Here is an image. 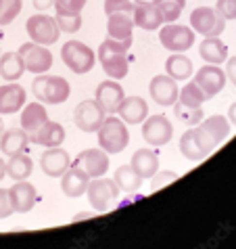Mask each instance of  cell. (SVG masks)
<instances>
[{"label":"cell","mask_w":236,"mask_h":249,"mask_svg":"<svg viewBox=\"0 0 236 249\" xmlns=\"http://www.w3.org/2000/svg\"><path fill=\"white\" fill-rule=\"evenodd\" d=\"M23 4L21 0H0V25H9L17 19Z\"/></svg>","instance_id":"obj_37"},{"label":"cell","mask_w":236,"mask_h":249,"mask_svg":"<svg viewBox=\"0 0 236 249\" xmlns=\"http://www.w3.org/2000/svg\"><path fill=\"white\" fill-rule=\"evenodd\" d=\"M199 54H201V59L207 61V63L221 65L228 59V46L221 42L219 36L205 38L203 42H201V46H199Z\"/></svg>","instance_id":"obj_28"},{"label":"cell","mask_w":236,"mask_h":249,"mask_svg":"<svg viewBox=\"0 0 236 249\" xmlns=\"http://www.w3.org/2000/svg\"><path fill=\"white\" fill-rule=\"evenodd\" d=\"M46 122H48V113L42 103H30L21 111V128L30 136L36 134Z\"/></svg>","instance_id":"obj_26"},{"label":"cell","mask_w":236,"mask_h":249,"mask_svg":"<svg viewBox=\"0 0 236 249\" xmlns=\"http://www.w3.org/2000/svg\"><path fill=\"white\" fill-rule=\"evenodd\" d=\"M90 180H92V178H90L84 170L75 168V165H69V168L63 172V176H61V191L71 199L82 197L88 191Z\"/></svg>","instance_id":"obj_19"},{"label":"cell","mask_w":236,"mask_h":249,"mask_svg":"<svg viewBox=\"0 0 236 249\" xmlns=\"http://www.w3.org/2000/svg\"><path fill=\"white\" fill-rule=\"evenodd\" d=\"M192 78H194V82H197V86L203 90L207 101L213 99L215 94H219L226 86V71L219 65L207 63L205 67H201L197 71V75H192Z\"/></svg>","instance_id":"obj_13"},{"label":"cell","mask_w":236,"mask_h":249,"mask_svg":"<svg viewBox=\"0 0 236 249\" xmlns=\"http://www.w3.org/2000/svg\"><path fill=\"white\" fill-rule=\"evenodd\" d=\"M86 2L88 0H54V9H57V15H75V13H82Z\"/></svg>","instance_id":"obj_39"},{"label":"cell","mask_w":236,"mask_h":249,"mask_svg":"<svg viewBox=\"0 0 236 249\" xmlns=\"http://www.w3.org/2000/svg\"><path fill=\"white\" fill-rule=\"evenodd\" d=\"M163 23V15L157 4H134V25L147 32H155Z\"/></svg>","instance_id":"obj_24"},{"label":"cell","mask_w":236,"mask_h":249,"mask_svg":"<svg viewBox=\"0 0 236 249\" xmlns=\"http://www.w3.org/2000/svg\"><path fill=\"white\" fill-rule=\"evenodd\" d=\"M25 88L11 82L6 86H0V115H11L17 113L25 105Z\"/></svg>","instance_id":"obj_21"},{"label":"cell","mask_w":236,"mask_h":249,"mask_svg":"<svg viewBox=\"0 0 236 249\" xmlns=\"http://www.w3.org/2000/svg\"><path fill=\"white\" fill-rule=\"evenodd\" d=\"M228 65H226V78H230V82L236 86V57H228Z\"/></svg>","instance_id":"obj_44"},{"label":"cell","mask_w":236,"mask_h":249,"mask_svg":"<svg viewBox=\"0 0 236 249\" xmlns=\"http://www.w3.org/2000/svg\"><path fill=\"white\" fill-rule=\"evenodd\" d=\"M134 4H157V0H134Z\"/></svg>","instance_id":"obj_47"},{"label":"cell","mask_w":236,"mask_h":249,"mask_svg":"<svg viewBox=\"0 0 236 249\" xmlns=\"http://www.w3.org/2000/svg\"><path fill=\"white\" fill-rule=\"evenodd\" d=\"M134 32V11H117L109 15L107 34L115 40H132Z\"/></svg>","instance_id":"obj_20"},{"label":"cell","mask_w":236,"mask_h":249,"mask_svg":"<svg viewBox=\"0 0 236 249\" xmlns=\"http://www.w3.org/2000/svg\"><path fill=\"white\" fill-rule=\"evenodd\" d=\"M132 48V40H115L107 38L99 48V59L105 73L111 80H121L130 71L128 51Z\"/></svg>","instance_id":"obj_1"},{"label":"cell","mask_w":236,"mask_h":249,"mask_svg":"<svg viewBox=\"0 0 236 249\" xmlns=\"http://www.w3.org/2000/svg\"><path fill=\"white\" fill-rule=\"evenodd\" d=\"M25 65L23 59L19 57V53H4L0 54V78L6 82H17L23 75Z\"/></svg>","instance_id":"obj_30"},{"label":"cell","mask_w":236,"mask_h":249,"mask_svg":"<svg viewBox=\"0 0 236 249\" xmlns=\"http://www.w3.org/2000/svg\"><path fill=\"white\" fill-rule=\"evenodd\" d=\"M123 99H126V94H123L119 80L109 78L96 86V99L94 101L105 109V113H117V109H119Z\"/></svg>","instance_id":"obj_16"},{"label":"cell","mask_w":236,"mask_h":249,"mask_svg":"<svg viewBox=\"0 0 236 249\" xmlns=\"http://www.w3.org/2000/svg\"><path fill=\"white\" fill-rule=\"evenodd\" d=\"M40 165H42L44 174L51 176V178H61L63 172L71 165V157L65 149L61 147H48L42 157H40Z\"/></svg>","instance_id":"obj_17"},{"label":"cell","mask_w":236,"mask_h":249,"mask_svg":"<svg viewBox=\"0 0 236 249\" xmlns=\"http://www.w3.org/2000/svg\"><path fill=\"white\" fill-rule=\"evenodd\" d=\"M178 178L176 172H159V174L152 176V189H161L165 182H173Z\"/></svg>","instance_id":"obj_43"},{"label":"cell","mask_w":236,"mask_h":249,"mask_svg":"<svg viewBox=\"0 0 236 249\" xmlns=\"http://www.w3.org/2000/svg\"><path fill=\"white\" fill-rule=\"evenodd\" d=\"M99 147L105 153L113 155V153H121L130 142V132L126 128V122L117 120V117H105L102 126L99 128Z\"/></svg>","instance_id":"obj_4"},{"label":"cell","mask_w":236,"mask_h":249,"mask_svg":"<svg viewBox=\"0 0 236 249\" xmlns=\"http://www.w3.org/2000/svg\"><path fill=\"white\" fill-rule=\"evenodd\" d=\"M61 59L78 75L88 73L96 63L94 51L90 46H86L84 42H80V40H69V42H65L63 48H61Z\"/></svg>","instance_id":"obj_5"},{"label":"cell","mask_w":236,"mask_h":249,"mask_svg":"<svg viewBox=\"0 0 236 249\" xmlns=\"http://www.w3.org/2000/svg\"><path fill=\"white\" fill-rule=\"evenodd\" d=\"M88 201L96 212H107L111 203L119 197V186L113 178H92L88 184Z\"/></svg>","instance_id":"obj_8"},{"label":"cell","mask_w":236,"mask_h":249,"mask_svg":"<svg viewBox=\"0 0 236 249\" xmlns=\"http://www.w3.org/2000/svg\"><path fill=\"white\" fill-rule=\"evenodd\" d=\"M192 61L182 53H173L171 57H168L165 61V71H168L169 78H173L176 82H184L192 78Z\"/></svg>","instance_id":"obj_29"},{"label":"cell","mask_w":236,"mask_h":249,"mask_svg":"<svg viewBox=\"0 0 236 249\" xmlns=\"http://www.w3.org/2000/svg\"><path fill=\"white\" fill-rule=\"evenodd\" d=\"M113 180L117 182L119 191H123V193H136L142 184V178L138 176V172L134 168H132V163L119 165L115 172V176H113Z\"/></svg>","instance_id":"obj_31"},{"label":"cell","mask_w":236,"mask_h":249,"mask_svg":"<svg viewBox=\"0 0 236 249\" xmlns=\"http://www.w3.org/2000/svg\"><path fill=\"white\" fill-rule=\"evenodd\" d=\"M215 11H218L226 21L228 19H236V0H218Z\"/></svg>","instance_id":"obj_40"},{"label":"cell","mask_w":236,"mask_h":249,"mask_svg":"<svg viewBox=\"0 0 236 249\" xmlns=\"http://www.w3.org/2000/svg\"><path fill=\"white\" fill-rule=\"evenodd\" d=\"M65 141V128L59 122L48 120L42 128L38 130L34 136H30V142L34 144H42V147H61V142Z\"/></svg>","instance_id":"obj_25"},{"label":"cell","mask_w":236,"mask_h":249,"mask_svg":"<svg viewBox=\"0 0 236 249\" xmlns=\"http://www.w3.org/2000/svg\"><path fill=\"white\" fill-rule=\"evenodd\" d=\"M75 168L84 170L90 178H101L109 170V153H105L101 147L99 149H86L73 159Z\"/></svg>","instance_id":"obj_14"},{"label":"cell","mask_w":236,"mask_h":249,"mask_svg":"<svg viewBox=\"0 0 236 249\" xmlns=\"http://www.w3.org/2000/svg\"><path fill=\"white\" fill-rule=\"evenodd\" d=\"M190 25L201 36L213 38V36H219L226 30V19L213 6H199V9H194L190 13Z\"/></svg>","instance_id":"obj_7"},{"label":"cell","mask_w":236,"mask_h":249,"mask_svg":"<svg viewBox=\"0 0 236 249\" xmlns=\"http://www.w3.org/2000/svg\"><path fill=\"white\" fill-rule=\"evenodd\" d=\"M32 90H34V96L38 101L46 103V105H61V103H65L69 99L71 86H69V82L65 78L40 73L32 82Z\"/></svg>","instance_id":"obj_2"},{"label":"cell","mask_w":236,"mask_h":249,"mask_svg":"<svg viewBox=\"0 0 236 249\" xmlns=\"http://www.w3.org/2000/svg\"><path fill=\"white\" fill-rule=\"evenodd\" d=\"M157 6L163 15L165 23H173L182 15V9L186 6V0H157Z\"/></svg>","instance_id":"obj_36"},{"label":"cell","mask_w":236,"mask_h":249,"mask_svg":"<svg viewBox=\"0 0 236 249\" xmlns=\"http://www.w3.org/2000/svg\"><path fill=\"white\" fill-rule=\"evenodd\" d=\"M54 19H57L59 30L65 34H75L82 27V13H75V15H57Z\"/></svg>","instance_id":"obj_38"},{"label":"cell","mask_w":236,"mask_h":249,"mask_svg":"<svg viewBox=\"0 0 236 249\" xmlns=\"http://www.w3.org/2000/svg\"><path fill=\"white\" fill-rule=\"evenodd\" d=\"M30 147V134L23 128H9L0 136V151L6 157H13L17 153H25Z\"/></svg>","instance_id":"obj_22"},{"label":"cell","mask_w":236,"mask_h":249,"mask_svg":"<svg viewBox=\"0 0 236 249\" xmlns=\"http://www.w3.org/2000/svg\"><path fill=\"white\" fill-rule=\"evenodd\" d=\"M201 126H203L207 132H209L213 136V141L215 142H224L228 134H230V122H228V117L224 115H211V117H207V120L201 122Z\"/></svg>","instance_id":"obj_33"},{"label":"cell","mask_w":236,"mask_h":249,"mask_svg":"<svg viewBox=\"0 0 236 249\" xmlns=\"http://www.w3.org/2000/svg\"><path fill=\"white\" fill-rule=\"evenodd\" d=\"M75 126H78L82 132H99V128L105 122V109H102L96 101H82L78 107H75L73 113Z\"/></svg>","instance_id":"obj_12"},{"label":"cell","mask_w":236,"mask_h":249,"mask_svg":"<svg viewBox=\"0 0 236 249\" xmlns=\"http://www.w3.org/2000/svg\"><path fill=\"white\" fill-rule=\"evenodd\" d=\"M32 170L34 161L25 153H17L6 161V176L13 178V180H25L27 176H32Z\"/></svg>","instance_id":"obj_32"},{"label":"cell","mask_w":236,"mask_h":249,"mask_svg":"<svg viewBox=\"0 0 236 249\" xmlns=\"http://www.w3.org/2000/svg\"><path fill=\"white\" fill-rule=\"evenodd\" d=\"M117 11H134V2H132V0H105L107 15L117 13Z\"/></svg>","instance_id":"obj_41"},{"label":"cell","mask_w":236,"mask_h":249,"mask_svg":"<svg viewBox=\"0 0 236 249\" xmlns=\"http://www.w3.org/2000/svg\"><path fill=\"white\" fill-rule=\"evenodd\" d=\"M228 120H230L234 126H236V103H232L230 109H228Z\"/></svg>","instance_id":"obj_45"},{"label":"cell","mask_w":236,"mask_h":249,"mask_svg":"<svg viewBox=\"0 0 236 249\" xmlns=\"http://www.w3.org/2000/svg\"><path fill=\"white\" fill-rule=\"evenodd\" d=\"M19 57L23 59V65L27 71L32 73H46L52 67V53L48 51V46L36 44V42H25L19 46Z\"/></svg>","instance_id":"obj_9"},{"label":"cell","mask_w":236,"mask_h":249,"mask_svg":"<svg viewBox=\"0 0 236 249\" xmlns=\"http://www.w3.org/2000/svg\"><path fill=\"white\" fill-rule=\"evenodd\" d=\"M9 199L13 212L27 213L36 203V186L27 180H15V184L9 189Z\"/></svg>","instance_id":"obj_18"},{"label":"cell","mask_w":236,"mask_h":249,"mask_svg":"<svg viewBox=\"0 0 236 249\" xmlns=\"http://www.w3.org/2000/svg\"><path fill=\"white\" fill-rule=\"evenodd\" d=\"M159 42L171 53H186L194 44V30L186 25L168 23L159 30Z\"/></svg>","instance_id":"obj_10"},{"label":"cell","mask_w":236,"mask_h":249,"mask_svg":"<svg viewBox=\"0 0 236 249\" xmlns=\"http://www.w3.org/2000/svg\"><path fill=\"white\" fill-rule=\"evenodd\" d=\"M132 168H134L138 172V176L142 178H152L157 174V170H159V157L155 151H151V149H138L134 155H132Z\"/></svg>","instance_id":"obj_27"},{"label":"cell","mask_w":236,"mask_h":249,"mask_svg":"<svg viewBox=\"0 0 236 249\" xmlns=\"http://www.w3.org/2000/svg\"><path fill=\"white\" fill-rule=\"evenodd\" d=\"M2 178H6V163H4V159H0V180Z\"/></svg>","instance_id":"obj_46"},{"label":"cell","mask_w":236,"mask_h":249,"mask_svg":"<svg viewBox=\"0 0 236 249\" xmlns=\"http://www.w3.org/2000/svg\"><path fill=\"white\" fill-rule=\"evenodd\" d=\"M142 136L151 147H163L168 144L173 136V126L168 120V115L159 113V115H151L142 122Z\"/></svg>","instance_id":"obj_11"},{"label":"cell","mask_w":236,"mask_h":249,"mask_svg":"<svg viewBox=\"0 0 236 249\" xmlns=\"http://www.w3.org/2000/svg\"><path fill=\"white\" fill-rule=\"evenodd\" d=\"M117 113L126 124H142L149 115V105L142 96H126L121 101Z\"/></svg>","instance_id":"obj_23"},{"label":"cell","mask_w":236,"mask_h":249,"mask_svg":"<svg viewBox=\"0 0 236 249\" xmlns=\"http://www.w3.org/2000/svg\"><path fill=\"white\" fill-rule=\"evenodd\" d=\"M27 36L32 38V42L42 44V46H51L59 40V25L57 19L51 15H44V13H38V15H32L25 23Z\"/></svg>","instance_id":"obj_6"},{"label":"cell","mask_w":236,"mask_h":249,"mask_svg":"<svg viewBox=\"0 0 236 249\" xmlns=\"http://www.w3.org/2000/svg\"><path fill=\"white\" fill-rule=\"evenodd\" d=\"M13 213V205L9 199V189H0V220L9 218Z\"/></svg>","instance_id":"obj_42"},{"label":"cell","mask_w":236,"mask_h":249,"mask_svg":"<svg viewBox=\"0 0 236 249\" xmlns=\"http://www.w3.org/2000/svg\"><path fill=\"white\" fill-rule=\"evenodd\" d=\"M173 113L186 126H199L203 122V107H188L178 101V103H173Z\"/></svg>","instance_id":"obj_34"},{"label":"cell","mask_w":236,"mask_h":249,"mask_svg":"<svg viewBox=\"0 0 236 249\" xmlns=\"http://www.w3.org/2000/svg\"><path fill=\"white\" fill-rule=\"evenodd\" d=\"M149 92H151V99L161 107H169L173 103H178V96H180V88L176 84V80L169 78L168 73L165 75H155L149 84Z\"/></svg>","instance_id":"obj_15"},{"label":"cell","mask_w":236,"mask_h":249,"mask_svg":"<svg viewBox=\"0 0 236 249\" xmlns=\"http://www.w3.org/2000/svg\"><path fill=\"white\" fill-rule=\"evenodd\" d=\"M215 147H218V142L213 141V136L203 126H194L186 130L180 138V153L190 161H201V159L209 157Z\"/></svg>","instance_id":"obj_3"},{"label":"cell","mask_w":236,"mask_h":249,"mask_svg":"<svg viewBox=\"0 0 236 249\" xmlns=\"http://www.w3.org/2000/svg\"><path fill=\"white\" fill-rule=\"evenodd\" d=\"M178 101L182 103V105H188V107H203V103L207 101L205 99V94L203 90L197 86V82H188L182 90H180V96H178Z\"/></svg>","instance_id":"obj_35"},{"label":"cell","mask_w":236,"mask_h":249,"mask_svg":"<svg viewBox=\"0 0 236 249\" xmlns=\"http://www.w3.org/2000/svg\"><path fill=\"white\" fill-rule=\"evenodd\" d=\"M2 132H4V124H2V120H0V136H2Z\"/></svg>","instance_id":"obj_48"}]
</instances>
